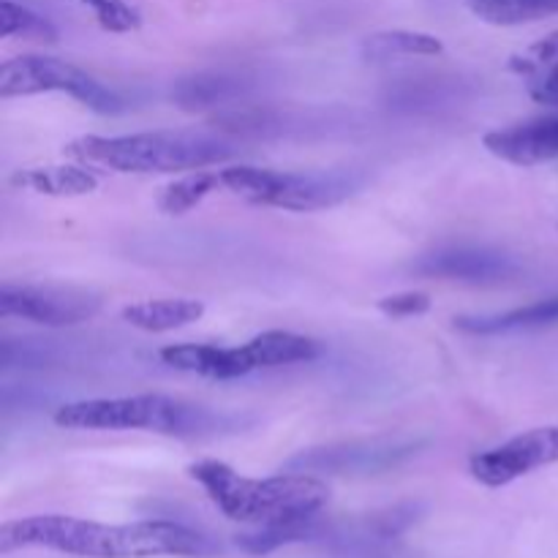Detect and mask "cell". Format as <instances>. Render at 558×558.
I'll return each instance as SVG.
<instances>
[{
	"label": "cell",
	"instance_id": "obj_3",
	"mask_svg": "<svg viewBox=\"0 0 558 558\" xmlns=\"http://www.w3.org/2000/svg\"><path fill=\"white\" fill-rule=\"evenodd\" d=\"M65 156L96 163L112 172L169 174L205 169L232 158V147L202 131H147V134L96 136L87 134L63 147Z\"/></svg>",
	"mask_w": 558,
	"mask_h": 558
},
{
	"label": "cell",
	"instance_id": "obj_18",
	"mask_svg": "<svg viewBox=\"0 0 558 558\" xmlns=\"http://www.w3.org/2000/svg\"><path fill=\"white\" fill-rule=\"evenodd\" d=\"M469 11L488 25L512 27L558 14V0H466Z\"/></svg>",
	"mask_w": 558,
	"mask_h": 558
},
{
	"label": "cell",
	"instance_id": "obj_4",
	"mask_svg": "<svg viewBox=\"0 0 558 558\" xmlns=\"http://www.w3.org/2000/svg\"><path fill=\"white\" fill-rule=\"evenodd\" d=\"M54 425L65 430H147L174 439H202L221 428H232V420L207 407L153 392L65 403L54 412Z\"/></svg>",
	"mask_w": 558,
	"mask_h": 558
},
{
	"label": "cell",
	"instance_id": "obj_20",
	"mask_svg": "<svg viewBox=\"0 0 558 558\" xmlns=\"http://www.w3.org/2000/svg\"><path fill=\"white\" fill-rule=\"evenodd\" d=\"M0 36H22L33 38V41L52 44L58 41V27L41 14L31 11L27 5L14 3V0H0Z\"/></svg>",
	"mask_w": 558,
	"mask_h": 558
},
{
	"label": "cell",
	"instance_id": "obj_14",
	"mask_svg": "<svg viewBox=\"0 0 558 558\" xmlns=\"http://www.w3.org/2000/svg\"><path fill=\"white\" fill-rule=\"evenodd\" d=\"M202 316H205V303L189 298L147 300V303H136L123 308V319L131 327L145 332L180 330V327L191 325V322H199Z\"/></svg>",
	"mask_w": 558,
	"mask_h": 558
},
{
	"label": "cell",
	"instance_id": "obj_5",
	"mask_svg": "<svg viewBox=\"0 0 558 558\" xmlns=\"http://www.w3.org/2000/svg\"><path fill=\"white\" fill-rule=\"evenodd\" d=\"M319 357L314 338L287 330H267L254 336L243 347H213V343H172L161 349V360L185 374L205 379H238L262 368L311 363Z\"/></svg>",
	"mask_w": 558,
	"mask_h": 558
},
{
	"label": "cell",
	"instance_id": "obj_21",
	"mask_svg": "<svg viewBox=\"0 0 558 558\" xmlns=\"http://www.w3.org/2000/svg\"><path fill=\"white\" fill-rule=\"evenodd\" d=\"M316 534V518L300 523H283V526H259L248 534H240L238 548H243L245 554H270V550L281 548V545L300 543V539H308Z\"/></svg>",
	"mask_w": 558,
	"mask_h": 558
},
{
	"label": "cell",
	"instance_id": "obj_24",
	"mask_svg": "<svg viewBox=\"0 0 558 558\" xmlns=\"http://www.w3.org/2000/svg\"><path fill=\"white\" fill-rule=\"evenodd\" d=\"M376 308L381 314L392 316V319H407V316H420L425 311H430V298L425 292H401L390 294V298H381L376 303Z\"/></svg>",
	"mask_w": 558,
	"mask_h": 558
},
{
	"label": "cell",
	"instance_id": "obj_22",
	"mask_svg": "<svg viewBox=\"0 0 558 558\" xmlns=\"http://www.w3.org/2000/svg\"><path fill=\"white\" fill-rule=\"evenodd\" d=\"M107 33H131L142 25L140 11L125 0H82Z\"/></svg>",
	"mask_w": 558,
	"mask_h": 558
},
{
	"label": "cell",
	"instance_id": "obj_16",
	"mask_svg": "<svg viewBox=\"0 0 558 558\" xmlns=\"http://www.w3.org/2000/svg\"><path fill=\"white\" fill-rule=\"evenodd\" d=\"M445 52L441 38L420 31L371 33L360 47L365 63H390L396 58H436Z\"/></svg>",
	"mask_w": 558,
	"mask_h": 558
},
{
	"label": "cell",
	"instance_id": "obj_2",
	"mask_svg": "<svg viewBox=\"0 0 558 558\" xmlns=\"http://www.w3.org/2000/svg\"><path fill=\"white\" fill-rule=\"evenodd\" d=\"M189 477L205 488L213 505L234 523L248 526H283L311 521L330 501V488L314 474H276L251 480L221 461H196Z\"/></svg>",
	"mask_w": 558,
	"mask_h": 558
},
{
	"label": "cell",
	"instance_id": "obj_23",
	"mask_svg": "<svg viewBox=\"0 0 558 558\" xmlns=\"http://www.w3.org/2000/svg\"><path fill=\"white\" fill-rule=\"evenodd\" d=\"M554 63H558V31L545 36L543 41L532 44V47L526 49V54H515V58L510 60V69L515 71V74L529 76L532 71L545 69V65Z\"/></svg>",
	"mask_w": 558,
	"mask_h": 558
},
{
	"label": "cell",
	"instance_id": "obj_6",
	"mask_svg": "<svg viewBox=\"0 0 558 558\" xmlns=\"http://www.w3.org/2000/svg\"><path fill=\"white\" fill-rule=\"evenodd\" d=\"M221 189L259 207L311 213L341 205L354 194L352 172H278L259 167L221 169Z\"/></svg>",
	"mask_w": 558,
	"mask_h": 558
},
{
	"label": "cell",
	"instance_id": "obj_10",
	"mask_svg": "<svg viewBox=\"0 0 558 558\" xmlns=\"http://www.w3.org/2000/svg\"><path fill=\"white\" fill-rule=\"evenodd\" d=\"M554 463H558V425H545L523 430L494 450L477 452L469 461V472L477 483L501 488Z\"/></svg>",
	"mask_w": 558,
	"mask_h": 558
},
{
	"label": "cell",
	"instance_id": "obj_15",
	"mask_svg": "<svg viewBox=\"0 0 558 558\" xmlns=\"http://www.w3.org/2000/svg\"><path fill=\"white\" fill-rule=\"evenodd\" d=\"M16 189L36 191L44 196H85L98 189V178L93 169L74 167V163H63V167H36L22 169L11 178Z\"/></svg>",
	"mask_w": 558,
	"mask_h": 558
},
{
	"label": "cell",
	"instance_id": "obj_17",
	"mask_svg": "<svg viewBox=\"0 0 558 558\" xmlns=\"http://www.w3.org/2000/svg\"><path fill=\"white\" fill-rule=\"evenodd\" d=\"M240 90H243V82L238 76L223 74V71H202V74L185 76L172 87V101L189 112H202V109L232 101L240 96Z\"/></svg>",
	"mask_w": 558,
	"mask_h": 558
},
{
	"label": "cell",
	"instance_id": "obj_11",
	"mask_svg": "<svg viewBox=\"0 0 558 558\" xmlns=\"http://www.w3.org/2000/svg\"><path fill=\"white\" fill-rule=\"evenodd\" d=\"M412 272L423 278L463 283H501L518 276V262L510 254L494 248H474V245H452L434 254L420 256Z\"/></svg>",
	"mask_w": 558,
	"mask_h": 558
},
{
	"label": "cell",
	"instance_id": "obj_12",
	"mask_svg": "<svg viewBox=\"0 0 558 558\" xmlns=\"http://www.w3.org/2000/svg\"><path fill=\"white\" fill-rule=\"evenodd\" d=\"M483 145L490 156L515 167H537L558 158V107L556 112L521 120L507 129L488 131Z\"/></svg>",
	"mask_w": 558,
	"mask_h": 558
},
{
	"label": "cell",
	"instance_id": "obj_19",
	"mask_svg": "<svg viewBox=\"0 0 558 558\" xmlns=\"http://www.w3.org/2000/svg\"><path fill=\"white\" fill-rule=\"evenodd\" d=\"M216 189H221V172H191L185 178L174 180L158 196V210L167 213V216H185L189 210H194L196 205L207 199Z\"/></svg>",
	"mask_w": 558,
	"mask_h": 558
},
{
	"label": "cell",
	"instance_id": "obj_8",
	"mask_svg": "<svg viewBox=\"0 0 558 558\" xmlns=\"http://www.w3.org/2000/svg\"><path fill=\"white\" fill-rule=\"evenodd\" d=\"M425 439L412 436H379V439L343 441L294 456L287 472L294 474H379L417 456Z\"/></svg>",
	"mask_w": 558,
	"mask_h": 558
},
{
	"label": "cell",
	"instance_id": "obj_13",
	"mask_svg": "<svg viewBox=\"0 0 558 558\" xmlns=\"http://www.w3.org/2000/svg\"><path fill=\"white\" fill-rule=\"evenodd\" d=\"M558 322V298L539 300V303L523 305V308L505 311V314H463L456 316V330L469 336H499V332L534 330Z\"/></svg>",
	"mask_w": 558,
	"mask_h": 558
},
{
	"label": "cell",
	"instance_id": "obj_25",
	"mask_svg": "<svg viewBox=\"0 0 558 558\" xmlns=\"http://www.w3.org/2000/svg\"><path fill=\"white\" fill-rule=\"evenodd\" d=\"M526 85L529 96H532L534 101L558 107V63L532 71V74L526 76Z\"/></svg>",
	"mask_w": 558,
	"mask_h": 558
},
{
	"label": "cell",
	"instance_id": "obj_1",
	"mask_svg": "<svg viewBox=\"0 0 558 558\" xmlns=\"http://www.w3.org/2000/svg\"><path fill=\"white\" fill-rule=\"evenodd\" d=\"M47 548L80 558H207L221 554V543L205 532L172 521L98 523L71 515H33L0 526V554Z\"/></svg>",
	"mask_w": 558,
	"mask_h": 558
},
{
	"label": "cell",
	"instance_id": "obj_9",
	"mask_svg": "<svg viewBox=\"0 0 558 558\" xmlns=\"http://www.w3.org/2000/svg\"><path fill=\"white\" fill-rule=\"evenodd\" d=\"M101 311V298L60 283H9L0 287V316L36 322L44 327H74Z\"/></svg>",
	"mask_w": 558,
	"mask_h": 558
},
{
	"label": "cell",
	"instance_id": "obj_7",
	"mask_svg": "<svg viewBox=\"0 0 558 558\" xmlns=\"http://www.w3.org/2000/svg\"><path fill=\"white\" fill-rule=\"evenodd\" d=\"M38 93H69L98 114H118L125 109V101L118 93L69 60L20 54L0 65V98L38 96Z\"/></svg>",
	"mask_w": 558,
	"mask_h": 558
}]
</instances>
